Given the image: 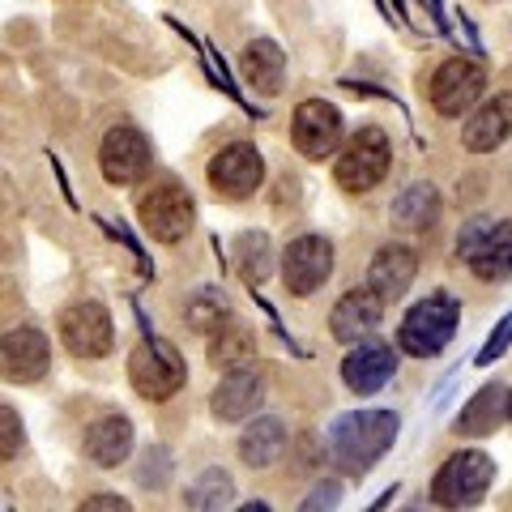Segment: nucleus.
<instances>
[{
  "instance_id": "nucleus-1",
  "label": "nucleus",
  "mask_w": 512,
  "mask_h": 512,
  "mask_svg": "<svg viewBox=\"0 0 512 512\" xmlns=\"http://www.w3.org/2000/svg\"><path fill=\"white\" fill-rule=\"evenodd\" d=\"M397 410H350L329 427V457L342 474H367L397 444Z\"/></svg>"
},
{
  "instance_id": "nucleus-2",
  "label": "nucleus",
  "mask_w": 512,
  "mask_h": 512,
  "mask_svg": "<svg viewBox=\"0 0 512 512\" xmlns=\"http://www.w3.org/2000/svg\"><path fill=\"white\" fill-rule=\"evenodd\" d=\"M457 329H461V299L453 291H431L406 308L393 342L410 359H436L453 346Z\"/></svg>"
},
{
  "instance_id": "nucleus-3",
  "label": "nucleus",
  "mask_w": 512,
  "mask_h": 512,
  "mask_svg": "<svg viewBox=\"0 0 512 512\" xmlns=\"http://www.w3.org/2000/svg\"><path fill=\"white\" fill-rule=\"evenodd\" d=\"M133 210H137L141 231H146L154 244H167V248L184 244V239L192 235V227H197V201H192V192L175 180V175H158V180H150L137 192Z\"/></svg>"
},
{
  "instance_id": "nucleus-4",
  "label": "nucleus",
  "mask_w": 512,
  "mask_h": 512,
  "mask_svg": "<svg viewBox=\"0 0 512 512\" xmlns=\"http://www.w3.org/2000/svg\"><path fill=\"white\" fill-rule=\"evenodd\" d=\"M393 171V146L389 133L376 124H363L355 137L342 141V150L333 154V184L346 197H367L376 192Z\"/></svg>"
},
{
  "instance_id": "nucleus-5",
  "label": "nucleus",
  "mask_w": 512,
  "mask_h": 512,
  "mask_svg": "<svg viewBox=\"0 0 512 512\" xmlns=\"http://www.w3.org/2000/svg\"><path fill=\"white\" fill-rule=\"evenodd\" d=\"M56 342L77 363H99L116 350V320L103 299H73L56 312Z\"/></svg>"
},
{
  "instance_id": "nucleus-6",
  "label": "nucleus",
  "mask_w": 512,
  "mask_h": 512,
  "mask_svg": "<svg viewBox=\"0 0 512 512\" xmlns=\"http://www.w3.org/2000/svg\"><path fill=\"white\" fill-rule=\"evenodd\" d=\"M184 384H188V363L171 342L146 338L128 350V389H133L141 402L163 406L184 393Z\"/></svg>"
},
{
  "instance_id": "nucleus-7",
  "label": "nucleus",
  "mask_w": 512,
  "mask_h": 512,
  "mask_svg": "<svg viewBox=\"0 0 512 512\" xmlns=\"http://www.w3.org/2000/svg\"><path fill=\"white\" fill-rule=\"evenodd\" d=\"M483 94H487V69L483 60L470 56H448L427 77V107L440 120H466L483 103Z\"/></svg>"
},
{
  "instance_id": "nucleus-8",
  "label": "nucleus",
  "mask_w": 512,
  "mask_h": 512,
  "mask_svg": "<svg viewBox=\"0 0 512 512\" xmlns=\"http://www.w3.org/2000/svg\"><path fill=\"white\" fill-rule=\"evenodd\" d=\"M495 483V461L483 448H461L444 457L436 478H431V500L444 508H474Z\"/></svg>"
},
{
  "instance_id": "nucleus-9",
  "label": "nucleus",
  "mask_w": 512,
  "mask_h": 512,
  "mask_svg": "<svg viewBox=\"0 0 512 512\" xmlns=\"http://www.w3.org/2000/svg\"><path fill=\"white\" fill-rule=\"evenodd\" d=\"M205 180H210L214 197L244 205L265 184V158L252 141H227V146L214 150V158L205 163Z\"/></svg>"
},
{
  "instance_id": "nucleus-10",
  "label": "nucleus",
  "mask_w": 512,
  "mask_h": 512,
  "mask_svg": "<svg viewBox=\"0 0 512 512\" xmlns=\"http://www.w3.org/2000/svg\"><path fill=\"white\" fill-rule=\"evenodd\" d=\"M278 278L286 286L291 299H312L329 286L333 278V244L325 235H295L291 244L282 248V261H278Z\"/></svg>"
},
{
  "instance_id": "nucleus-11",
  "label": "nucleus",
  "mask_w": 512,
  "mask_h": 512,
  "mask_svg": "<svg viewBox=\"0 0 512 512\" xmlns=\"http://www.w3.org/2000/svg\"><path fill=\"white\" fill-rule=\"evenodd\" d=\"M94 158H99V175L111 188H133L154 171V146L137 124H111Z\"/></svg>"
},
{
  "instance_id": "nucleus-12",
  "label": "nucleus",
  "mask_w": 512,
  "mask_h": 512,
  "mask_svg": "<svg viewBox=\"0 0 512 512\" xmlns=\"http://www.w3.org/2000/svg\"><path fill=\"white\" fill-rule=\"evenodd\" d=\"M346 141V120H342V107L329 103V99H303L291 111V146L299 158L308 163H325L342 150Z\"/></svg>"
},
{
  "instance_id": "nucleus-13",
  "label": "nucleus",
  "mask_w": 512,
  "mask_h": 512,
  "mask_svg": "<svg viewBox=\"0 0 512 512\" xmlns=\"http://www.w3.org/2000/svg\"><path fill=\"white\" fill-rule=\"evenodd\" d=\"M52 372V342L39 325H13L0 333V380L30 389Z\"/></svg>"
},
{
  "instance_id": "nucleus-14",
  "label": "nucleus",
  "mask_w": 512,
  "mask_h": 512,
  "mask_svg": "<svg viewBox=\"0 0 512 512\" xmlns=\"http://www.w3.org/2000/svg\"><path fill=\"white\" fill-rule=\"evenodd\" d=\"M265 393H269V380L261 367H248V363L227 367L210 393V414L218 423H248L252 414L265 410Z\"/></svg>"
},
{
  "instance_id": "nucleus-15",
  "label": "nucleus",
  "mask_w": 512,
  "mask_h": 512,
  "mask_svg": "<svg viewBox=\"0 0 512 512\" xmlns=\"http://www.w3.org/2000/svg\"><path fill=\"white\" fill-rule=\"evenodd\" d=\"M338 376L355 397H376L384 384L397 376V346L372 333V338H363V342H355L346 350Z\"/></svg>"
},
{
  "instance_id": "nucleus-16",
  "label": "nucleus",
  "mask_w": 512,
  "mask_h": 512,
  "mask_svg": "<svg viewBox=\"0 0 512 512\" xmlns=\"http://www.w3.org/2000/svg\"><path fill=\"white\" fill-rule=\"evenodd\" d=\"M384 308H389V299H384L376 286H350V291L329 308V338L338 346H355L363 338H372L384 320Z\"/></svg>"
},
{
  "instance_id": "nucleus-17",
  "label": "nucleus",
  "mask_w": 512,
  "mask_h": 512,
  "mask_svg": "<svg viewBox=\"0 0 512 512\" xmlns=\"http://www.w3.org/2000/svg\"><path fill=\"white\" fill-rule=\"evenodd\" d=\"M137 448V431L128 414H103L82 431V457L90 461L94 470H116L133 457Z\"/></svg>"
},
{
  "instance_id": "nucleus-18",
  "label": "nucleus",
  "mask_w": 512,
  "mask_h": 512,
  "mask_svg": "<svg viewBox=\"0 0 512 512\" xmlns=\"http://www.w3.org/2000/svg\"><path fill=\"white\" fill-rule=\"evenodd\" d=\"M286 448H291L286 419H278V414H252L248 427L239 431L235 457H239V466H248V470H269L274 461L286 457Z\"/></svg>"
},
{
  "instance_id": "nucleus-19",
  "label": "nucleus",
  "mask_w": 512,
  "mask_h": 512,
  "mask_svg": "<svg viewBox=\"0 0 512 512\" xmlns=\"http://www.w3.org/2000/svg\"><path fill=\"white\" fill-rule=\"evenodd\" d=\"M512 137V94L483 99L466 120H461V146L470 154H491Z\"/></svg>"
},
{
  "instance_id": "nucleus-20",
  "label": "nucleus",
  "mask_w": 512,
  "mask_h": 512,
  "mask_svg": "<svg viewBox=\"0 0 512 512\" xmlns=\"http://www.w3.org/2000/svg\"><path fill=\"white\" fill-rule=\"evenodd\" d=\"M414 278H419V252L410 244H384L367 261V286H376L389 303L402 299L414 286Z\"/></svg>"
},
{
  "instance_id": "nucleus-21",
  "label": "nucleus",
  "mask_w": 512,
  "mask_h": 512,
  "mask_svg": "<svg viewBox=\"0 0 512 512\" xmlns=\"http://www.w3.org/2000/svg\"><path fill=\"white\" fill-rule=\"evenodd\" d=\"M239 77L261 99H278L286 90V52L274 39H248L244 52H239Z\"/></svg>"
},
{
  "instance_id": "nucleus-22",
  "label": "nucleus",
  "mask_w": 512,
  "mask_h": 512,
  "mask_svg": "<svg viewBox=\"0 0 512 512\" xmlns=\"http://www.w3.org/2000/svg\"><path fill=\"white\" fill-rule=\"evenodd\" d=\"M436 218H440V188L427 180L406 184L389 201V222H393V231H402V235H423L436 227Z\"/></svg>"
},
{
  "instance_id": "nucleus-23",
  "label": "nucleus",
  "mask_w": 512,
  "mask_h": 512,
  "mask_svg": "<svg viewBox=\"0 0 512 512\" xmlns=\"http://www.w3.org/2000/svg\"><path fill=\"white\" fill-rule=\"evenodd\" d=\"M466 265H470V274L478 282H491V286L512 278V222L508 218L491 222V227L483 231V239L470 248Z\"/></svg>"
},
{
  "instance_id": "nucleus-24",
  "label": "nucleus",
  "mask_w": 512,
  "mask_h": 512,
  "mask_svg": "<svg viewBox=\"0 0 512 512\" xmlns=\"http://www.w3.org/2000/svg\"><path fill=\"white\" fill-rule=\"evenodd\" d=\"M180 320H184L188 333H197V338L210 342L214 333H222L235 320V308H231V299H227L222 286H197V291L184 299Z\"/></svg>"
},
{
  "instance_id": "nucleus-25",
  "label": "nucleus",
  "mask_w": 512,
  "mask_h": 512,
  "mask_svg": "<svg viewBox=\"0 0 512 512\" xmlns=\"http://www.w3.org/2000/svg\"><path fill=\"white\" fill-rule=\"evenodd\" d=\"M504 423H508V389H504V384H483V389H478L466 402V410L457 414L453 431H457V436L478 440V436L500 431Z\"/></svg>"
},
{
  "instance_id": "nucleus-26",
  "label": "nucleus",
  "mask_w": 512,
  "mask_h": 512,
  "mask_svg": "<svg viewBox=\"0 0 512 512\" xmlns=\"http://www.w3.org/2000/svg\"><path fill=\"white\" fill-rule=\"evenodd\" d=\"M256 355V342H252V329H244L239 320H231L222 333H214L210 338V363L218 367V372H227V367H239L248 363Z\"/></svg>"
},
{
  "instance_id": "nucleus-27",
  "label": "nucleus",
  "mask_w": 512,
  "mask_h": 512,
  "mask_svg": "<svg viewBox=\"0 0 512 512\" xmlns=\"http://www.w3.org/2000/svg\"><path fill=\"white\" fill-rule=\"evenodd\" d=\"M235 265L248 282H265L274 274V244H269V235H261V231L239 235L235 239Z\"/></svg>"
},
{
  "instance_id": "nucleus-28",
  "label": "nucleus",
  "mask_w": 512,
  "mask_h": 512,
  "mask_svg": "<svg viewBox=\"0 0 512 512\" xmlns=\"http://www.w3.org/2000/svg\"><path fill=\"white\" fill-rule=\"evenodd\" d=\"M184 500H188V508H227L235 500V478L222 466H210V470H201L197 478H192Z\"/></svg>"
},
{
  "instance_id": "nucleus-29",
  "label": "nucleus",
  "mask_w": 512,
  "mask_h": 512,
  "mask_svg": "<svg viewBox=\"0 0 512 512\" xmlns=\"http://www.w3.org/2000/svg\"><path fill=\"white\" fill-rule=\"evenodd\" d=\"M26 453V427H22V414L13 406H0V470L13 466Z\"/></svg>"
},
{
  "instance_id": "nucleus-30",
  "label": "nucleus",
  "mask_w": 512,
  "mask_h": 512,
  "mask_svg": "<svg viewBox=\"0 0 512 512\" xmlns=\"http://www.w3.org/2000/svg\"><path fill=\"white\" fill-rule=\"evenodd\" d=\"M171 470H175V457L167 453L163 444H150L146 453L137 457V478H141V487L146 491H158L171 478Z\"/></svg>"
},
{
  "instance_id": "nucleus-31",
  "label": "nucleus",
  "mask_w": 512,
  "mask_h": 512,
  "mask_svg": "<svg viewBox=\"0 0 512 512\" xmlns=\"http://www.w3.org/2000/svg\"><path fill=\"white\" fill-rule=\"evenodd\" d=\"M508 346H512V312L500 320V325L491 329V338H487V346H483V350H478V355H474V363H478V367H487V363H495V359H500Z\"/></svg>"
},
{
  "instance_id": "nucleus-32",
  "label": "nucleus",
  "mask_w": 512,
  "mask_h": 512,
  "mask_svg": "<svg viewBox=\"0 0 512 512\" xmlns=\"http://www.w3.org/2000/svg\"><path fill=\"white\" fill-rule=\"evenodd\" d=\"M487 227H491V218H470L466 227H461V235H457V256H461V261L470 256V248L478 244V239H483Z\"/></svg>"
},
{
  "instance_id": "nucleus-33",
  "label": "nucleus",
  "mask_w": 512,
  "mask_h": 512,
  "mask_svg": "<svg viewBox=\"0 0 512 512\" xmlns=\"http://www.w3.org/2000/svg\"><path fill=\"white\" fill-rule=\"evenodd\" d=\"M508 423H512V389H508Z\"/></svg>"
}]
</instances>
